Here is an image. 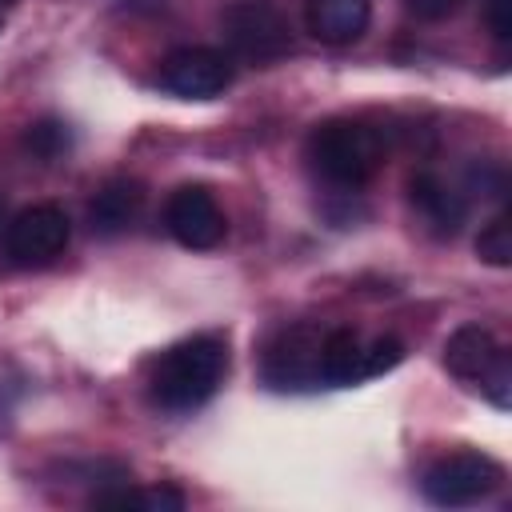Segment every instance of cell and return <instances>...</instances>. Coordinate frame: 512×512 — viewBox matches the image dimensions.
Masks as SVG:
<instances>
[{"mask_svg": "<svg viewBox=\"0 0 512 512\" xmlns=\"http://www.w3.org/2000/svg\"><path fill=\"white\" fill-rule=\"evenodd\" d=\"M228 372V344L220 336H192L172 344L152 368V396L168 412H192L216 396Z\"/></svg>", "mask_w": 512, "mask_h": 512, "instance_id": "cell-1", "label": "cell"}, {"mask_svg": "<svg viewBox=\"0 0 512 512\" xmlns=\"http://www.w3.org/2000/svg\"><path fill=\"white\" fill-rule=\"evenodd\" d=\"M308 160L328 184L360 188L384 164V140L360 120H324L308 136Z\"/></svg>", "mask_w": 512, "mask_h": 512, "instance_id": "cell-2", "label": "cell"}, {"mask_svg": "<svg viewBox=\"0 0 512 512\" xmlns=\"http://www.w3.org/2000/svg\"><path fill=\"white\" fill-rule=\"evenodd\" d=\"M444 368L464 384H480L496 408L512 404V392H508L512 388V364H508V352L496 344V336L488 328L460 324L444 340Z\"/></svg>", "mask_w": 512, "mask_h": 512, "instance_id": "cell-3", "label": "cell"}, {"mask_svg": "<svg viewBox=\"0 0 512 512\" xmlns=\"http://www.w3.org/2000/svg\"><path fill=\"white\" fill-rule=\"evenodd\" d=\"M228 48L248 64H276L292 52V28L272 0H236L220 12Z\"/></svg>", "mask_w": 512, "mask_h": 512, "instance_id": "cell-4", "label": "cell"}, {"mask_svg": "<svg viewBox=\"0 0 512 512\" xmlns=\"http://www.w3.org/2000/svg\"><path fill=\"white\" fill-rule=\"evenodd\" d=\"M500 480H504V472L496 460H488L480 452H452L424 472L420 488L440 508H464V504L492 496L500 488Z\"/></svg>", "mask_w": 512, "mask_h": 512, "instance_id": "cell-5", "label": "cell"}, {"mask_svg": "<svg viewBox=\"0 0 512 512\" xmlns=\"http://www.w3.org/2000/svg\"><path fill=\"white\" fill-rule=\"evenodd\" d=\"M160 88L180 100H212L232 84V60L220 48L188 44L160 60Z\"/></svg>", "mask_w": 512, "mask_h": 512, "instance_id": "cell-6", "label": "cell"}, {"mask_svg": "<svg viewBox=\"0 0 512 512\" xmlns=\"http://www.w3.org/2000/svg\"><path fill=\"white\" fill-rule=\"evenodd\" d=\"M72 224L64 216V208L56 204H32L24 212H16L4 228V252L16 264H44L52 256H60L68 248Z\"/></svg>", "mask_w": 512, "mask_h": 512, "instance_id": "cell-7", "label": "cell"}, {"mask_svg": "<svg viewBox=\"0 0 512 512\" xmlns=\"http://www.w3.org/2000/svg\"><path fill=\"white\" fill-rule=\"evenodd\" d=\"M320 344L324 332L312 324H292L264 348V380L272 388H312L320 384Z\"/></svg>", "mask_w": 512, "mask_h": 512, "instance_id": "cell-8", "label": "cell"}, {"mask_svg": "<svg viewBox=\"0 0 512 512\" xmlns=\"http://www.w3.org/2000/svg\"><path fill=\"white\" fill-rule=\"evenodd\" d=\"M164 228L172 232L176 244L204 252V248H216L224 240L228 220H224V212H220V204H216V196L208 188L184 184L164 204Z\"/></svg>", "mask_w": 512, "mask_h": 512, "instance_id": "cell-9", "label": "cell"}, {"mask_svg": "<svg viewBox=\"0 0 512 512\" xmlns=\"http://www.w3.org/2000/svg\"><path fill=\"white\" fill-rule=\"evenodd\" d=\"M408 200L436 236H456L468 216V200L452 184H444L436 172H416L408 180Z\"/></svg>", "mask_w": 512, "mask_h": 512, "instance_id": "cell-10", "label": "cell"}, {"mask_svg": "<svg viewBox=\"0 0 512 512\" xmlns=\"http://www.w3.org/2000/svg\"><path fill=\"white\" fill-rule=\"evenodd\" d=\"M372 20V0H304V24L320 44H352Z\"/></svg>", "mask_w": 512, "mask_h": 512, "instance_id": "cell-11", "label": "cell"}, {"mask_svg": "<svg viewBox=\"0 0 512 512\" xmlns=\"http://www.w3.org/2000/svg\"><path fill=\"white\" fill-rule=\"evenodd\" d=\"M140 208H144V184L132 180V176H116V180L100 184V192L92 196L88 224L100 236H116V232H124L140 216Z\"/></svg>", "mask_w": 512, "mask_h": 512, "instance_id": "cell-12", "label": "cell"}, {"mask_svg": "<svg viewBox=\"0 0 512 512\" xmlns=\"http://www.w3.org/2000/svg\"><path fill=\"white\" fill-rule=\"evenodd\" d=\"M364 352H368V340L356 332V328H336L324 336L320 344V380L324 384H360L368 380L364 372Z\"/></svg>", "mask_w": 512, "mask_h": 512, "instance_id": "cell-13", "label": "cell"}, {"mask_svg": "<svg viewBox=\"0 0 512 512\" xmlns=\"http://www.w3.org/2000/svg\"><path fill=\"white\" fill-rule=\"evenodd\" d=\"M24 148L36 160L52 164V160H60L72 148V128L64 120H56V116H44V120H36V124L24 128Z\"/></svg>", "mask_w": 512, "mask_h": 512, "instance_id": "cell-14", "label": "cell"}, {"mask_svg": "<svg viewBox=\"0 0 512 512\" xmlns=\"http://www.w3.org/2000/svg\"><path fill=\"white\" fill-rule=\"evenodd\" d=\"M476 256H480L484 264H492V268H508V264H512V224H508L504 212L492 216V220L480 228V236H476Z\"/></svg>", "mask_w": 512, "mask_h": 512, "instance_id": "cell-15", "label": "cell"}, {"mask_svg": "<svg viewBox=\"0 0 512 512\" xmlns=\"http://www.w3.org/2000/svg\"><path fill=\"white\" fill-rule=\"evenodd\" d=\"M400 360H404V344H400L396 336H376V340H368L364 372H368V380H372V376H384L388 368H396Z\"/></svg>", "mask_w": 512, "mask_h": 512, "instance_id": "cell-16", "label": "cell"}, {"mask_svg": "<svg viewBox=\"0 0 512 512\" xmlns=\"http://www.w3.org/2000/svg\"><path fill=\"white\" fill-rule=\"evenodd\" d=\"M484 24L500 44H508L512 40V0H484Z\"/></svg>", "mask_w": 512, "mask_h": 512, "instance_id": "cell-17", "label": "cell"}, {"mask_svg": "<svg viewBox=\"0 0 512 512\" xmlns=\"http://www.w3.org/2000/svg\"><path fill=\"white\" fill-rule=\"evenodd\" d=\"M408 4V12L416 16V20H444V16H452L464 0H404Z\"/></svg>", "mask_w": 512, "mask_h": 512, "instance_id": "cell-18", "label": "cell"}, {"mask_svg": "<svg viewBox=\"0 0 512 512\" xmlns=\"http://www.w3.org/2000/svg\"><path fill=\"white\" fill-rule=\"evenodd\" d=\"M8 8H16V0H0V12L8 16Z\"/></svg>", "mask_w": 512, "mask_h": 512, "instance_id": "cell-19", "label": "cell"}, {"mask_svg": "<svg viewBox=\"0 0 512 512\" xmlns=\"http://www.w3.org/2000/svg\"><path fill=\"white\" fill-rule=\"evenodd\" d=\"M0 28H4V12H0Z\"/></svg>", "mask_w": 512, "mask_h": 512, "instance_id": "cell-20", "label": "cell"}]
</instances>
